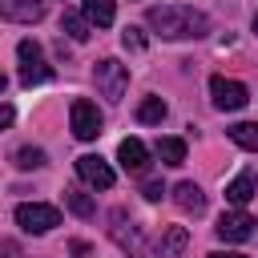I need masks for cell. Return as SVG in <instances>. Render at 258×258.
Returning a JSON list of instances; mask_svg holds the SVG:
<instances>
[{
	"instance_id": "obj_1",
	"label": "cell",
	"mask_w": 258,
	"mask_h": 258,
	"mask_svg": "<svg viewBox=\"0 0 258 258\" xmlns=\"http://www.w3.org/2000/svg\"><path fill=\"white\" fill-rule=\"evenodd\" d=\"M145 24L165 40H198L210 32V16L189 4H153L145 12Z\"/></svg>"
},
{
	"instance_id": "obj_2",
	"label": "cell",
	"mask_w": 258,
	"mask_h": 258,
	"mask_svg": "<svg viewBox=\"0 0 258 258\" xmlns=\"http://www.w3.org/2000/svg\"><path fill=\"white\" fill-rule=\"evenodd\" d=\"M93 85H97V93L105 97V101H121L125 97V89H129V69L121 64V60H113V56H105V60H97L93 64Z\"/></svg>"
},
{
	"instance_id": "obj_3",
	"label": "cell",
	"mask_w": 258,
	"mask_h": 258,
	"mask_svg": "<svg viewBox=\"0 0 258 258\" xmlns=\"http://www.w3.org/2000/svg\"><path fill=\"white\" fill-rule=\"evenodd\" d=\"M16 56H20V85H24V89L52 81V69L44 64V48H40L36 40H20V44H16Z\"/></svg>"
},
{
	"instance_id": "obj_4",
	"label": "cell",
	"mask_w": 258,
	"mask_h": 258,
	"mask_svg": "<svg viewBox=\"0 0 258 258\" xmlns=\"http://www.w3.org/2000/svg\"><path fill=\"white\" fill-rule=\"evenodd\" d=\"M109 218H113V238H117V246H121L129 258H157V250L141 238V230H137L133 222H125V210H113Z\"/></svg>"
},
{
	"instance_id": "obj_5",
	"label": "cell",
	"mask_w": 258,
	"mask_h": 258,
	"mask_svg": "<svg viewBox=\"0 0 258 258\" xmlns=\"http://www.w3.org/2000/svg\"><path fill=\"white\" fill-rule=\"evenodd\" d=\"M16 226L28 234H48L52 226H60V210L44 206V202H24V206H16Z\"/></svg>"
},
{
	"instance_id": "obj_6",
	"label": "cell",
	"mask_w": 258,
	"mask_h": 258,
	"mask_svg": "<svg viewBox=\"0 0 258 258\" xmlns=\"http://www.w3.org/2000/svg\"><path fill=\"white\" fill-rule=\"evenodd\" d=\"M69 121H73V133H77V141H97L101 137V129H105V117H101V109L93 105V101H73V109H69Z\"/></svg>"
},
{
	"instance_id": "obj_7",
	"label": "cell",
	"mask_w": 258,
	"mask_h": 258,
	"mask_svg": "<svg viewBox=\"0 0 258 258\" xmlns=\"http://www.w3.org/2000/svg\"><path fill=\"white\" fill-rule=\"evenodd\" d=\"M210 97H214V109H222V113H238V109L250 101V89H246L242 81L214 77V81H210Z\"/></svg>"
},
{
	"instance_id": "obj_8",
	"label": "cell",
	"mask_w": 258,
	"mask_h": 258,
	"mask_svg": "<svg viewBox=\"0 0 258 258\" xmlns=\"http://www.w3.org/2000/svg\"><path fill=\"white\" fill-rule=\"evenodd\" d=\"M254 226H258V222H254L250 214H242V210H226V214L218 218L214 230H218L222 242H246V238H254Z\"/></svg>"
},
{
	"instance_id": "obj_9",
	"label": "cell",
	"mask_w": 258,
	"mask_h": 258,
	"mask_svg": "<svg viewBox=\"0 0 258 258\" xmlns=\"http://www.w3.org/2000/svg\"><path fill=\"white\" fill-rule=\"evenodd\" d=\"M77 177H81V181H89L93 189H109V185H113V169H109V161H105V157H97V153L77 157Z\"/></svg>"
},
{
	"instance_id": "obj_10",
	"label": "cell",
	"mask_w": 258,
	"mask_h": 258,
	"mask_svg": "<svg viewBox=\"0 0 258 258\" xmlns=\"http://www.w3.org/2000/svg\"><path fill=\"white\" fill-rule=\"evenodd\" d=\"M0 16L16 20V24H36L44 16V4L40 0H0Z\"/></svg>"
},
{
	"instance_id": "obj_11",
	"label": "cell",
	"mask_w": 258,
	"mask_h": 258,
	"mask_svg": "<svg viewBox=\"0 0 258 258\" xmlns=\"http://www.w3.org/2000/svg\"><path fill=\"white\" fill-rule=\"evenodd\" d=\"M117 161H121V169H129V173H141V169L149 165V149H145L137 137H125V141L117 145Z\"/></svg>"
},
{
	"instance_id": "obj_12",
	"label": "cell",
	"mask_w": 258,
	"mask_h": 258,
	"mask_svg": "<svg viewBox=\"0 0 258 258\" xmlns=\"http://www.w3.org/2000/svg\"><path fill=\"white\" fill-rule=\"evenodd\" d=\"M173 202H177L185 214H202V210H206V194H202V185H194V181H177V185H173Z\"/></svg>"
},
{
	"instance_id": "obj_13",
	"label": "cell",
	"mask_w": 258,
	"mask_h": 258,
	"mask_svg": "<svg viewBox=\"0 0 258 258\" xmlns=\"http://www.w3.org/2000/svg\"><path fill=\"white\" fill-rule=\"evenodd\" d=\"M117 16V0H85V20L97 28H109Z\"/></svg>"
},
{
	"instance_id": "obj_14",
	"label": "cell",
	"mask_w": 258,
	"mask_h": 258,
	"mask_svg": "<svg viewBox=\"0 0 258 258\" xmlns=\"http://www.w3.org/2000/svg\"><path fill=\"white\" fill-rule=\"evenodd\" d=\"M157 157H161V165H181L185 161V141L181 137H157Z\"/></svg>"
},
{
	"instance_id": "obj_15",
	"label": "cell",
	"mask_w": 258,
	"mask_h": 258,
	"mask_svg": "<svg viewBox=\"0 0 258 258\" xmlns=\"http://www.w3.org/2000/svg\"><path fill=\"white\" fill-rule=\"evenodd\" d=\"M230 141L242 145V149H250V153H258V121H238V125H230Z\"/></svg>"
},
{
	"instance_id": "obj_16",
	"label": "cell",
	"mask_w": 258,
	"mask_h": 258,
	"mask_svg": "<svg viewBox=\"0 0 258 258\" xmlns=\"http://www.w3.org/2000/svg\"><path fill=\"white\" fill-rule=\"evenodd\" d=\"M250 198H254V177H250V173H242V177H234V181L226 185V202H230V206H246Z\"/></svg>"
},
{
	"instance_id": "obj_17",
	"label": "cell",
	"mask_w": 258,
	"mask_h": 258,
	"mask_svg": "<svg viewBox=\"0 0 258 258\" xmlns=\"http://www.w3.org/2000/svg\"><path fill=\"white\" fill-rule=\"evenodd\" d=\"M185 242H189V234L181 226H165V234H161V258H177L185 250Z\"/></svg>"
},
{
	"instance_id": "obj_18",
	"label": "cell",
	"mask_w": 258,
	"mask_h": 258,
	"mask_svg": "<svg viewBox=\"0 0 258 258\" xmlns=\"http://www.w3.org/2000/svg\"><path fill=\"white\" fill-rule=\"evenodd\" d=\"M137 121H141V125H161V121H165V101H161V97H145V101L137 105Z\"/></svg>"
},
{
	"instance_id": "obj_19",
	"label": "cell",
	"mask_w": 258,
	"mask_h": 258,
	"mask_svg": "<svg viewBox=\"0 0 258 258\" xmlns=\"http://www.w3.org/2000/svg\"><path fill=\"white\" fill-rule=\"evenodd\" d=\"M64 206H69L77 218H93V214H97V202H93L89 194H81V189H69V194H64Z\"/></svg>"
},
{
	"instance_id": "obj_20",
	"label": "cell",
	"mask_w": 258,
	"mask_h": 258,
	"mask_svg": "<svg viewBox=\"0 0 258 258\" xmlns=\"http://www.w3.org/2000/svg\"><path fill=\"white\" fill-rule=\"evenodd\" d=\"M60 32H69V36L81 44V40H89V20L77 16V12H64V16H60Z\"/></svg>"
},
{
	"instance_id": "obj_21",
	"label": "cell",
	"mask_w": 258,
	"mask_h": 258,
	"mask_svg": "<svg viewBox=\"0 0 258 258\" xmlns=\"http://www.w3.org/2000/svg\"><path fill=\"white\" fill-rule=\"evenodd\" d=\"M12 161H16V169H40V165H44V149H36V145H20V149L12 153Z\"/></svg>"
},
{
	"instance_id": "obj_22",
	"label": "cell",
	"mask_w": 258,
	"mask_h": 258,
	"mask_svg": "<svg viewBox=\"0 0 258 258\" xmlns=\"http://www.w3.org/2000/svg\"><path fill=\"white\" fill-rule=\"evenodd\" d=\"M121 44H125L129 52H141V48H145V36H141V28H133V24H129V28L121 32Z\"/></svg>"
},
{
	"instance_id": "obj_23",
	"label": "cell",
	"mask_w": 258,
	"mask_h": 258,
	"mask_svg": "<svg viewBox=\"0 0 258 258\" xmlns=\"http://www.w3.org/2000/svg\"><path fill=\"white\" fill-rule=\"evenodd\" d=\"M141 194H145L149 202H161V194H165V185H161L157 177H145V181H141Z\"/></svg>"
},
{
	"instance_id": "obj_24",
	"label": "cell",
	"mask_w": 258,
	"mask_h": 258,
	"mask_svg": "<svg viewBox=\"0 0 258 258\" xmlns=\"http://www.w3.org/2000/svg\"><path fill=\"white\" fill-rule=\"evenodd\" d=\"M0 258H28V254H24L12 238H0Z\"/></svg>"
},
{
	"instance_id": "obj_25",
	"label": "cell",
	"mask_w": 258,
	"mask_h": 258,
	"mask_svg": "<svg viewBox=\"0 0 258 258\" xmlns=\"http://www.w3.org/2000/svg\"><path fill=\"white\" fill-rule=\"evenodd\" d=\"M12 121H16V109H12V105H0V133H4Z\"/></svg>"
},
{
	"instance_id": "obj_26",
	"label": "cell",
	"mask_w": 258,
	"mask_h": 258,
	"mask_svg": "<svg viewBox=\"0 0 258 258\" xmlns=\"http://www.w3.org/2000/svg\"><path fill=\"white\" fill-rule=\"evenodd\" d=\"M206 258H250V254H238V250H214V254H206Z\"/></svg>"
},
{
	"instance_id": "obj_27",
	"label": "cell",
	"mask_w": 258,
	"mask_h": 258,
	"mask_svg": "<svg viewBox=\"0 0 258 258\" xmlns=\"http://www.w3.org/2000/svg\"><path fill=\"white\" fill-rule=\"evenodd\" d=\"M4 89H8V77H4V73H0V93H4Z\"/></svg>"
},
{
	"instance_id": "obj_28",
	"label": "cell",
	"mask_w": 258,
	"mask_h": 258,
	"mask_svg": "<svg viewBox=\"0 0 258 258\" xmlns=\"http://www.w3.org/2000/svg\"><path fill=\"white\" fill-rule=\"evenodd\" d=\"M254 32H258V12H254Z\"/></svg>"
}]
</instances>
